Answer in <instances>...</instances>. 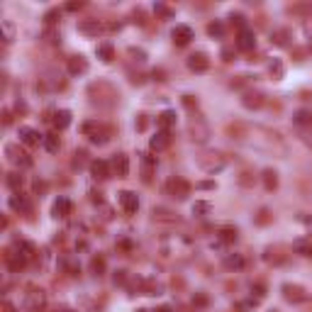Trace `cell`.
I'll use <instances>...</instances> for the list:
<instances>
[{
    "instance_id": "6da1fadb",
    "label": "cell",
    "mask_w": 312,
    "mask_h": 312,
    "mask_svg": "<svg viewBox=\"0 0 312 312\" xmlns=\"http://www.w3.org/2000/svg\"><path fill=\"white\" fill-rule=\"evenodd\" d=\"M198 166L205 171V173H220V171L227 166V161H225V156H222V154L210 151V154H202V156H200Z\"/></svg>"
},
{
    "instance_id": "7a4b0ae2",
    "label": "cell",
    "mask_w": 312,
    "mask_h": 312,
    "mask_svg": "<svg viewBox=\"0 0 312 312\" xmlns=\"http://www.w3.org/2000/svg\"><path fill=\"white\" fill-rule=\"evenodd\" d=\"M166 193L178 200H186L190 195V183H188L186 178H181V176H173L169 183H166Z\"/></svg>"
},
{
    "instance_id": "3957f363",
    "label": "cell",
    "mask_w": 312,
    "mask_h": 312,
    "mask_svg": "<svg viewBox=\"0 0 312 312\" xmlns=\"http://www.w3.org/2000/svg\"><path fill=\"white\" fill-rule=\"evenodd\" d=\"M25 308L29 312H42L47 308V293L42 288H32L27 293V298H25Z\"/></svg>"
},
{
    "instance_id": "277c9868",
    "label": "cell",
    "mask_w": 312,
    "mask_h": 312,
    "mask_svg": "<svg viewBox=\"0 0 312 312\" xmlns=\"http://www.w3.org/2000/svg\"><path fill=\"white\" fill-rule=\"evenodd\" d=\"M81 132L90 137V142L93 144H105L108 142V137H105V132H103V127L98 125V122H93V120H88L81 125Z\"/></svg>"
},
{
    "instance_id": "5b68a950",
    "label": "cell",
    "mask_w": 312,
    "mask_h": 312,
    "mask_svg": "<svg viewBox=\"0 0 312 312\" xmlns=\"http://www.w3.org/2000/svg\"><path fill=\"white\" fill-rule=\"evenodd\" d=\"M5 154H7V159H10L15 166H20V169H29V166H32V159H29L25 151H20L15 144H7V146H5Z\"/></svg>"
},
{
    "instance_id": "8992f818",
    "label": "cell",
    "mask_w": 312,
    "mask_h": 312,
    "mask_svg": "<svg viewBox=\"0 0 312 312\" xmlns=\"http://www.w3.org/2000/svg\"><path fill=\"white\" fill-rule=\"evenodd\" d=\"M110 171L117 178H127L129 176V156L127 154H115L113 161H110Z\"/></svg>"
},
{
    "instance_id": "52a82bcc",
    "label": "cell",
    "mask_w": 312,
    "mask_h": 312,
    "mask_svg": "<svg viewBox=\"0 0 312 312\" xmlns=\"http://www.w3.org/2000/svg\"><path fill=\"white\" fill-rule=\"evenodd\" d=\"M171 39H173L176 47H188L190 39H193V29L188 27V25H176L173 32H171Z\"/></svg>"
},
{
    "instance_id": "ba28073f",
    "label": "cell",
    "mask_w": 312,
    "mask_h": 312,
    "mask_svg": "<svg viewBox=\"0 0 312 312\" xmlns=\"http://www.w3.org/2000/svg\"><path fill=\"white\" fill-rule=\"evenodd\" d=\"M254 47H256L254 29H249V27L239 29V34H237V49H242V52H251Z\"/></svg>"
},
{
    "instance_id": "9c48e42d",
    "label": "cell",
    "mask_w": 312,
    "mask_h": 312,
    "mask_svg": "<svg viewBox=\"0 0 312 312\" xmlns=\"http://www.w3.org/2000/svg\"><path fill=\"white\" fill-rule=\"evenodd\" d=\"M71 210H73V202L66 198V195H59V198L54 200V205H52V215H54L57 220L68 217V215H71Z\"/></svg>"
},
{
    "instance_id": "30bf717a",
    "label": "cell",
    "mask_w": 312,
    "mask_h": 312,
    "mask_svg": "<svg viewBox=\"0 0 312 312\" xmlns=\"http://www.w3.org/2000/svg\"><path fill=\"white\" fill-rule=\"evenodd\" d=\"M283 298L288 303H303V300H308V293H305V288H300V285H293V283H283Z\"/></svg>"
},
{
    "instance_id": "8fae6325",
    "label": "cell",
    "mask_w": 312,
    "mask_h": 312,
    "mask_svg": "<svg viewBox=\"0 0 312 312\" xmlns=\"http://www.w3.org/2000/svg\"><path fill=\"white\" fill-rule=\"evenodd\" d=\"M120 205H122V210H125L127 215H134V212L139 210V198H137V193L122 190V193H120Z\"/></svg>"
},
{
    "instance_id": "7c38bea8",
    "label": "cell",
    "mask_w": 312,
    "mask_h": 312,
    "mask_svg": "<svg viewBox=\"0 0 312 312\" xmlns=\"http://www.w3.org/2000/svg\"><path fill=\"white\" fill-rule=\"evenodd\" d=\"M17 137H20V142L25 144V146H37L39 142H44V137H42L34 127H20V129H17Z\"/></svg>"
},
{
    "instance_id": "4fadbf2b",
    "label": "cell",
    "mask_w": 312,
    "mask_h": 312,
    "mask_svg": "<svg viewBox=\"0 0 312 312\" xmlns=\"http://www.w3.org/2000/svg\"><path fill=\"white\" fill-rule=\"evenodd\" d=\"M169 146H171V132H164V129H159V132L149 139V149L156 151V154H159V151H166Z\"/></svg>"
},
{
    "instance_id": "5bb4252c",
    "label": "cell",
    "mask_w": 312,
    "mask_h": 312,
    "mask_svg": "<svg viewBox=\"0 0 312 312\" xmlns=\"http://www.w3.org/2000/svg\"><path fill=\"white\" fill-rule=\"evenodd\" d=\"M188 68H190L193 73H205V71L210 68V59H207V54H202V52L190 54V57H188Z\"/></svg>"
},
{
    "instance_id": "9a60e30c",
    "label": "cell",
    "mask_w": 312,
    "mask_h": 312,
    "mask_svg": "<svg viewBox=\"0 0 312 312\" xmlns=\"http://www.w3.org/2000/svg\"><path fill=\"white\" fill-rule=\"evenodd\" d=\"M90 176H93L95 181H105V178H110V164L103 161V159L90 161Z\"/></svg>"
},
{
    "instance_id": "2e32d148",
    "label": "cell",
    "mask_w": 312,
    "mask_h": 312,
    "mask_svg": "<svg viewBox=\"0 0 312 312\" xmlns=\"http://www.w3.org/2000/svg\"><path fill=\"white\" fill-rule=\"evenodd\" d=\"M68 73H71V76H83V73H88V59L71 57L68 59Z\"/></svg>"
},
{
    "instance_id": "e0dca14e",
    "label": "cell",
    "mask_w": 312,
    "mask_h": 312,
    "mask_svg": "<svg viewBox=\"0 0 312 312\" xmlns=\"http://www.w3.org/2000/svg\"><path fill=\"white\" fill-rule=\"evenodd\" d=\"M293 251L300 256H312V237H298L293 242Z\"/></svg>"
},
{
    "instance_id": "ac0fdd59",
    "label": "cell",
    "mask_w": 312,
    "mask_h": 312,
    "mask_svg": "<svg viewBox=\"0 0 312 312\" xmlns=\"http://www.w3.org/2000/svg\"><path fill=\"white\" fill-rule=\"evenodd\" d=\"M78 32L88 34V37H98L103 32V25L98 20H83V22H78Z\"/></svg>"
},
{
    "instance_id": "d6986e66",
    "label": "cell",
    "mask_w": 312,
    "mask_h": 312,
    "mask_svg": "<svg viewBox=\"0 0 312 312\" xmlns=\"http://www.w3.org/2000/svg\"><path fill=\"white\" fill-rule=\"evenodd\" d=\"M5 261H7L10 271H20V268H22V266L27 263V258H25L22 254H20L17 249H15V251H7V254H5Z\"/></svg>"
},
{
    "instance_id": "ffe728a7",
    "label": "cell",
    "mask_w": 312,
    "mask_h": 312,
    "mask_svg": "<svg viewBox=\"0 0 312 312\" xmlns=\"http://www.w3.org/2000/svg\"><path fill=\"white\" fill-rule=\"evenodd\" d=\"M10 207H12L15 212H29V210H32V202H29L25 195L15 193V195H10Z\"/></svg>"
},
{
    "instance_id": "44dd1931",
    "label": "cell",
    "mask_w": 312,
    "mask_h": 312,
    "mask_svg": "<svg viewBox=\"0 0 312 312\" xmlns=\"http://www.w3.org/2000/svg\"><path fill=\"white\" fill-rule=\"evenodd\" d=\"M173 125H176V113H173V110H164V113L156 117V127L164 129V132H169Z\"/></svg>"
},
{
    "instance_id": "7402d4cb",
    "label": "cell",
    "mask_w": 312,
    "mask_h": 312,
    "mask_svg": "<svg viewBox=\"0 0 312 312\" xmlns=\"http://www.w3.org/2000/svg\"><path fill=\"white\" fill-rule=\"evenodd\" d=\"M244 263H247V258L242 254H227L225 256V268H229V271H242Z\"/></svg>"
},
{
    "instance_id": "603a6c76",
    "label": "cell",
    "mask_w": 312,
    "mask_h": 312,
    "mask_svg": "<svg viewBox=\"0 0 312 312\" xmlns=\"http://www.w3.org/2000/svg\"><path fill=\"white\" fill-rule=\"evenodd\" d=\"M95 54H98V59L103 61V63H110L115 59V49H113V44H98V49H95Z\"/></svg>"
},
{
    "instance_id": "cb8c5ba5",
    "label": "cell",
    "mask_w": 312,
    "mask_h": 312,
    "mask_svg": "<svg viewBox=\"0 0 312 312\" xmlns=\"http://www.w3.org/2000/svg\"><path fill=\"white\" fill-rule=\"evenodd\" d=\"M71 125V113L68 110H57L54 113V127L57 129H66Z\"/></svg>"
},
{
    "instance_id": "d4e9b609",
    "label": "cell",
    "mask_w": 312,
    "mask_h": 312,
    "mask_svg": "<svg viewBox=\"0 0 312 312\" xmlns=\"http://www.w3.org/2000/svg\"><path fill=\"white\" fill-rule=\"evenodd\" d=\"M263 186H266V190H276L278 188V173L273 169L263 171Z\"/></svg>"
},
{
    "instance_id": "484cf974",
    "label": "cell",
    "mask_w": 312,
    "mask_h": 312,
    "mask_svg": "<svg viewBox=\"0 0 312 312\" xmlns=\"http://www.w3.org/2000/svg\"><path fill=\"white\" fill-rule=\"evenodd\" d=\"M242 103H244V108H249V110H256V108H261L263 98H261L258 93H247V95L242 98Z\"/></svg>"
},
{
    "instance_id": "4316f807",
    "label": "cell",
    "mask_w": 312,
    "mask_h": 312,
    "mask_svg": "<svg viewBox=\"0 0 312 312\" xmlns=\"http://www.w3.org/2000/svg\"><path fill=\"white\" fill-rule=\"evenodd\" d=\"M237 229L234 227H222L220 229V244H234L237 242Z\"/></svg>"
},
{
    "instance_id": "83f0119b",
    "label": "cell",
    "mask_w": 312,
    "mask_h": 312,
    "mask_svg": "<svg viewBox=\"0 0 312 312\" xmlns=\"http://www.w3.org/2000/svg\"><path fill=\"white\" fill-rule=\"evenodd\" d=\"M42 144H44V149H47L49 154H57L59 146H61V139H59V134H47Z\"/></svg>"
},
{
    "instance_id": "f1b7e54d",
    "label": "cell",
    "mask_w": 312,
    "mask_h": 312,
    "mask_svg": "<svg viewBox=\"0 0 312 312\" xmlns=\"http://www.w3.org/2000/svg\"><path fill=\"white\" fill-rule=\"evenodd\" d=\"M7 188L15 190V193H20V188H22V176H20V173H7Z\"/></svg>"
},
{
    "instance_id": "f546056e",
    "label": "cell",
    "mask_w": 312,
    "mask_h": 312,
    "mask_svg": "<svg viewBox=\"0 0 312 312\" xmlns=\"http://www.w3.org/2000/svg\"><path fill=\"white\" fill-rule=\"evenodd\" d=\"M293 122L295 125H312V113L310 110H298L293 115Z\"/></svg>"
},
{
    "instance_id": "4dcf8cb0",
    "label": "cell",
    "mask_w": 312,
    "mask_h": 312,
    "mask_svg": "<svg viewBox=\"0 0 312 312\" xmlns=\"http://www.w3.org/2000/svg\"><path fill=\"white\" fill-rule=\"evenodd\" d=\"M17 251L29 261V258H34V244L32 242H17Z\"/></svg>"
},
{
    "instance_id": "1f68e13d",
    "label": "cell",
    "mask_w": 312,
    "mask_h": 312,
    "mask_svg": "<svg viewBox=\"0 0 312 312\" xmlns=\"http://www.w3.org/2000/svg\"><path fill=\"white\" fill-rule=\"evenodd\" d=\"M210 210H212V205H210V202H205V200H198V202L193 205V215H198V217H205Z\"/></svg>"
},
{
    "instance_id": "d6a6232c",
    "label": "cell",
    "mask_w": 312,
    "mask_h": 312,
    "mask_svg": "<svg viewBox=\"0 0 312 312\" xmlns=\"http://www.w3.org/2000/svg\"><path fill=\"white\" fill-rule=\"evenodd\" d=\"M154 12H156L159 17H164V20H171V17L176 15L171 7H166V5H164V2H156V5H154Z\"/></svg>"
},
{
    "instance_id": "836d02e7",
    "label": "cell",
    "mask_w": 312,
    "mask_h": 312,
    "mask_svg": "<svg viewBox=\"0 0 312 312\" xmlns=\"http://www.w3.org/2000/svg\"><path fill=\"white\" fill-rule=\"evenodd\" d=\"M268 68H271V76H273V78H276V81H278V78H283V63H281V61H278V59H273V61H271V66H268Z\"/></svg>"
},
{
    "instance_id": "e575fe53",
    "label": "cell",
    "mask_w": 312,
    "mask_h": 312,
    "mask_svg": "<svg viewBox=\"0 0 312 312\" xmlns=\"http://www.w3.org/2000/svg\"><path fill=\"white\" fill-rule=\"evenodd\" d=\"M2 34H5V42H12L15 39V25L10 20H2Z\"/></svg>"
},
{
    "instance_id": "d590c367",
    "label": "cell",
    "mask_w": 312,
    "mask_h": 312,
    "mask_svg": "<svg viewBox=\"0 0 312 312\" xmlns=\"http://www.w3.org/2000/svg\"><path fill=\"white\" fill-rule=\"evenodd\" d=\"M154 217H156V220H166V222H173V220H176L173 212L164 210V207H154Z\"/></svg>"
},
{
    "instance_id": "8d00e7d4",
    "label": "cell",
    "mask_w": 312,
    "mask_h": 312,
    "mask_svg": "<svg viewBox=\"0 0 312 312\" xmlns=\"http://www.w3.org/2000/svg\"><path fill=\"white\" fill-rule=\"evenodd\" d=\"M229 20H232V25H237L239 29L247 27V17H244L242 12H232V15H229Z\"/></svg>"
},
{
    "instance_id": "74e56055",
    "label": "cell",
    "mask_w": 312,
    "mask_h": 312,
    "mask_svg": "<svg viewBox=\"0 0 312 312\" xmlns=\"http://www.w3.org/2000/svg\"><path fill=\"white\" fill-rule=\"evenodd\" d=\"M207 34H210V37H222V34H225V27H222L220 22H210V25H207Z\"/></svg>"
},
{
    "instance_id": "f35d334b",
    "label": "cell",
    "mask_w": 312,
    "mask_h": 312,
    "mask_svg": "<svg viewBox=\"0 0 312 312\" xmlns=\"http://www.w3.org/2000/svg\"><path fill=\"white\" fill-rule=\"evenodd\" d=\"M59 17H61V12H59V10H49V12L44 15V22H47V25H57Z\"/></svg>"
},
{
    "instance_id": "ab89813d",
    "label": "cell",
    "mask_w": 312,
    "mask_h": 312,
    "mask_svg": "<svg viewBox=\"0 0 312 312\" xmlns=\"http://www.w3.org/2000/svg\"><path fill=\"white\" fill-rule=\"evenodd\" d=\"M93 271H95V276H103V271H105V261L103 258H93Z\"/></svg>"
},
{
    "instance_id": "60d3db41",
    "label": "cell",
    "mask_w": 312,
    "mask_h": 312,
    "mask_svg": "<svg viewBox=\"0 0 312 312\" xmlns=\"http://www.w3.org/2000/svg\"><path fill=\"white\" fill-rule=\"evenodd\" d=\"M129 57H134V61H146V52H144V49L129 47Z\"/></svg>"
},
{
    "instance_id": "b9f144b4",
    "label": "cell",
    "mask_w": 312,
    "mask_h": 312,
    "mask_svg": "<svg viewBox=\"0 0 312 312\" xmlns=\"http://www.w3.org/2000/svg\"><path fill=\"white\" fill-rule=\"evenodd\" d=\"M251 293H256V300H263V295H266V288L261 283H256L254 288H251Z\"/></svg>"
},
{
    "instance_id": "7bdbcfd3",
    "label": "cell",
    "mask_w": 312,
    "mask_h": 312,
    "mask_svg": "<svg viewBox=\"0 0 312 312\" xmlns=\"http://www.w3.org/2000/svg\"><path fill=\"white\" fill-rule=\"evenodd\" d=\"M232 57H234V52L225 47V49H222V61H232Z\"/></svg>"
},
{
    "instance_id": "ee69618b",
    "label": "cell",
    "mask_w": 312,
    "mask_h": 312,
    "mask_svg": "<svg viewBox=\"0 0 312 312\" xmlns=\"http://www.w3.org/2000/svg\"><path fill=\"white\" fill-rule=\"evenodd\" d=\"M125 278H127L125 271H117V273H115V283H125Z\"/></svg>"
},
{
    "instance_id": "f6af8a7d",
    "label": "cell",
    "mask_w": 312,
    "mask_h": 312,
    "mask_svg": "<svg viewBox=\"0 0 312 312\" xmlns=\"http://www.w3.org/2000/svg\"><path fill=\"white\" fill-rule=\"evenodd\" d=\"M90 200H93V202H103L100 193H95V190H90Z\"/></svg>"
},
{
    "instance_id": "bcb514c9",
    "label": "cell",
    "mask_w": 312,
    "mask_h": 312,
    "mask_svg": "<svg viewBox=\"0 0 312 312\" xmlns=\"http://www.w3.org/2000/svg\"><path fill=\"white\" fill-rule=\"evenodd\" d=\"M198 188H202V190H210V188H215V183H210V181H207V183H198Z\"/></svg>"
},
{
    "instance_id": "7dc6e473",
    "label": "cell",
    "mask_w": 312,
    "mask_h": 312,
    "mask_svg": "<svg viewBox=\"0 0 312 312\" xmlns=\"http://www.w3.org/2000/svg\"><path fill=\"white\" fill-rule=\"evenodd\" d=\"M193 303H198V305H205V303H207V298H205V295H198V298H193Z\"/></svg>"
},
{
    "instance_id": "c3c4849f",
    "label": "cell",
    "mask_w": 312,
    "mask_h": 312,
    "mask_svg": "<svg viewBox=\"0 0 312 312\" xmlns=\"http://www.w3.org/2000/svg\"><path fill=\"white\" fill-rule=\"evenodd\" d=\"M81 7H83V2H71L68 5V10H81Z\"/></svg>"
},
{
    "instance_id": "681fc988",
    "label": "cell",
    "mask_w": 312,
    "mask_h": 312,
    "mask_svg": "<svg viewBox=\"0 0 312 312\" xmlns=\"http://www.w3.org/2000/svg\"><path fill=\"white\" fill-rule=\"evenodd\" d=\"M156 312H171V310L169 308H161V310H156Z\"/></svg>"
},
{
    "instance_id": "f907efd6",
    "label": "cell",
    "mask_w": 312,
    "mask_h": 312,
    "mask_svg": "<svg viewBox=\"0 0 312 312\" xmlns=\"http://www.w3.org/2000/svg\"><path fill=\"white\" fill-rule=\"evenodd\" d=\"M63 312H78V310H63Z\"/></svg>"
},
{
    "instance_id": "816d5d0a",
    "label": "cell",
    "mask_w": 312,
    "mask_h": 312,
    "mask_svg": "<svg viewBox=\"0 0 312 312\" xmlns=\"http://www.w3.org/2000/svg\"><path fill=\"white\" fill-rule=\"evenodd\" d=\"M137 312H149V310H137Z\"/></svg>"
}]
</instances>
